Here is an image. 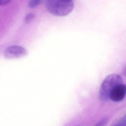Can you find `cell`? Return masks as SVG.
Masks as SVG:
<instances>
[{
	"label": "cell",
	"instance_id": "5b68a950",
	"mask_svg": "<svg viewBox=\"0 0 126 126\" xmlns=\"http://www.w3.org/2000/svg\"><path fill=\"white\" fill-rule=\"evenodd\" d=\"M35 16V14L33 13H29L27 15H26V16L25 17L24 22L27 24L30 23L34 19Z\"/></svg>",
	"mask_w": 126,
	"mask_h": 126
},
{
	"label": "cell",
	"instance_id": "30bf717a",
	"mask_svg": "<svg viewBox=\"0 0 126 126\" xmlns=\"http://www.w3.org/2000/svg\"><path fill=\"white\" fill-rule=\"evenodd\" d=\"M123 74H124L125 75H126V66H125V67L124 69V70H123Z\"/></svg>",
	"mask_w": 126,
	"mask_h": 126
},
{
	"label": "cell",
	"instance_id": "9c48e42d",
	"mask_svg": "<svg viewBox=\"0 0 126 126\" xmlns=\"http://www.w3.org/2000/svg\"><path fill=\"white\" fill-rule=\"evenodd\" d=\"M11 0H0V5H3L7 4Z\"/></svg>",
	"mask_w": 126,
	"mask_h": 126
},
{
	"label": "cell",
	"instance_id": "3957f363",
	"mask_svg": "<svg viewBox=\"0 0 126 126\" xmlns=\"http://www.w3.org/2000/svg\"><path fill=\"white\" fill-rule=\"evenodd\" d=\"M28 53V51L23 47L18 45H12L4 50L3 56L6 59H15L25 57Z\"/></svg>",
	"mask_w": 126,
	"mask_h": 126
},
{
	"label": "cell",
	"instance_id": "8992f818",
	"mask_svg": "<svg viewBox=\"0 0 126 126\" xmlns=\"http://www.w3.org/2000/svg\"><path fill=\"white\" fill-rule=\"evenodd\" d=\"M42 0H30L29 2V6L31 8H34L37 6Z\"/></svg>",
	"mask_w": 126,
	"mask_h": 126
},
{
	"label": "cell",
	"instance_id": "ba28073f",
	"mask_svg": "<svg viewBox=\"0 0 126 126\" xmlns=\"http://www.w3.org/2000/svg\"><path fill=\"white\" fill-rule=\"evenodd\" d=\"M114 126H126V115L114 125Z\"/></svg>",
	"mask_w": 126,
	"mask_h": 126
},
{
	"label": "cell",
	"instance_id": "277c9868",
	"mask_svg": "<svg viewBox=\"0 0 126 126\" xmlns=\"http://www.w3.org/2000/svg\"><path fill=\"white\" fill-rule=\"evenodd\" d=\"M126 95V85L121 83L117 85L111 92L109 99L113 102H119L124 99Z\"/></svg>",
	"mask_w": 126,
	"mask_h": 126
},
{
	"label": "cell",
	"instance_id": "52a82bcc",
	"mask_svg": "<svg viewBox=\"0 0 126 126\" xmlns=\"http://www.w3.org/2000/svg\"><path fill=\"white\" fill-rule=\"evenodd\" d=\"M109 121L108 117H105L98 122L94 126H106Z\"/></svg>",
	"mask_w": 126,
	"mask_h": 126
},
{
	"label": "cell",
	"instance_id": "7a4b0ae2",
	"mask_svg": "<svg viewBox=\"0 0 126 126\" xmlns=\"http://www.w3.org/2000/svg\"><path fill=\"white\" fill-rule=\"evenodd\" d=\"M123 83L122 77L117 74L108 75L103 81L99 92V98L101 101H106L109 99V95L112 90L117 85Z\"/></svg>",
	"mask_w": 126,
	"mask_h": 126
},
{
	"label": "cell",
	"instance_id": "6da1fadb",
	"mask_svg": "<svg viewBox=\"0 0 126 126\" xmlns=\"http://www.w3.org/2000/svg\"><path fill=\"white\" fill-rule=\"evenodd\" d=\"M46 7L52 14L58 16H65L73 10V0H47Z\"/></svg>",
	"mask_w": 126,
	"mask_h": 126
}]
</instances>
